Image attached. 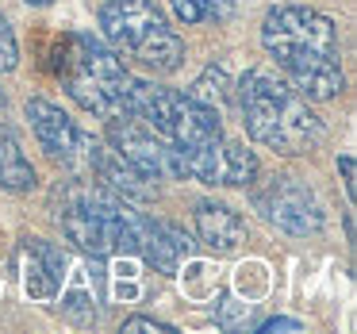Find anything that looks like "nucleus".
Here are the masks:
<instances>
[{
  "label": "nucleus",
  "instance_id": "obj_1",
  "mask_svg": "<svg viewBox=\"0 0 357 334\" xmlns=\"http://www.w3.org/2000/svg\"><path fill=\"white\" fill-rule=\"evenodd\" d=\"M261 47L307 100H334L346 85L334 20L303 4H280L261 20Z\"/></svg>",
  "mask_w": 357,
  "mask_h": 334
},
{
  "label": "nucleus",
  "instance_id": "obj_2",
  "mask_svg": "<svg viewBox=\"0 0 357 334\" xmlns=\"http://www.w3.org/2000/svg\"><path fill=\"white\" fill-rule=\"evenodd\" d=\"M234 104H238L246 135L273 154L300 158L326 139V127L311 112V100L296 93L284 77H277L269 66H254L242 73Z\"/></svg>",
  "mask_w": 357,
  "mask_h": 334
},
{
  "label": "nucleus",
  "instance_id": "obj_3",
  "mask_svg": "<svg viewBox=\"0 0 357 334\" xmlns=\"http://www.w3.org/2000/svg\"><path fill=\"white\" fill-rule=\"evenodd\" d=\"M142 211L131 200L116 196L112 188L96 185V181L73 177L66 185L62 211H58V227L62 234L81 250V254L96 257H119V254H139V231H142Z\"/></svg>",
  "mask_w": 357,
  "mask_h": 334
},
{
  "label": "nucleus",
  "instance_id": "obj_4",
  "mask_svg": "<svg viewBox=\"0 0 357 334\" xmlns=\"http://www.w3.org/2000/svg\"><path fill=\"white\" fill-rule=\"evenodd\" d=\"M62 85L81 112L96 119L131 116L135 104V73L112 47L93 35H66L62 43Z\"/></svg>",
  "mask_w": 357,
  "mask_h": 334
},
{
  "label": "nucleus",
  "instance_id": "obj_5",
  "mask_svg": "<svg viewBox=\"0 0 357 334\" xmlns=\"http://www.w3.org/2000/svg\"><path fill=\"white\" fill-rule=\"evenodd\" d=\"M100 31L116 54L139 62L142 70L173 73L185 62V39L169 27L154 0H104Z\"/></svg>",
  "mask_w": 357,
  "mask_h": 334
},
{
  "label": "nucleus",
  "instance_id": "obj_6",
  "mask_svg": "<svg viewBox=\"0 0 357 334\" xmlns=\"http://www.w3.org/2000/svg\"><path fill=\"white\" fill-rule=\"evenodd\" d=\"M131 116H139L158 139H165L177 154L204 150L223 139V116L204 108L188 93L154 85V81H135V104Z\"/></svg>",
  "mask_w": 357,
  "mask_h": 334
},
{
  "label": "nucleus",
  "instance_id": "obj_7",
  "mask_svg": "<svg viewBox=\"0 0 357 334\" xmlns=\"http://www.w3.org/2000/svg\"><path fill=\"white\" fill-rule=\"evenodd\" d=\"M27 123L35 131V142L47 150V158L54 165H62L70 177L93 181L96 169H100V158L108 154L100 139H93L89 131H81L70 116H66L58 104L43 100V96H31L27 100Z\"/></svg>",
  "mask_w": 357,
  "mask_h": 334
},
{
  "label": "nucleus",
  "instance_id": "obj_8",
  "mask_svg": "<svg viewBox=\"0 0 357 334\" xmlns=\"http://www.w3.org/2000/svg\"><path fill=\"white\" fill-rule=\"evenodd\" d=\"M254 208L265 215V223H273L292 238H315L326 227L323 204L300 177H273L265 188L254 192Z\"/></svg>",
  "mask_w": 357,
  "mask_h": 334
},
{
  "label": "nucleus",
  "instance_id": "obj_9",
  "mask_svg": "<svg viewBox=\"0 0 357 334\" xmlns=\"http://www.w3.org/2000/svg\"><path fill=\"white\" fill-rule=\"evenodd\" d=\"M108 146L146 181H181V158L165 139H158L139 116L108 119Z\"/></svg>",
  "mask_w": 357,
  "mask_h": 334
},
{
  "label": "nucleus",
  "instance_id": "obj_10",
  "mask_svg": "<svg viewBox=\"0 0 357 334\" xmlns=\"http://www.w3.org/2000/svg\"><path fill=\"white\" fill-rule=\"evenodd\" d=\"M20 280L31 300H54L66 284V254L47 238L20 242Z\"/></svg>",
  "mask_w": 357,
  "mask_h": 334
},
{
  "label": "nucleus",
  "instance_id": "obj_11",
  "mask_svg": "<svg viewBox=\"0 0 357 334\" xmlns=\"http://www.w3.org/2000/svg\"><path fill=\"white\" fill-rule=\"evenodd\" d=\"M192 223H196V238H200L204 250H211L215 257L238 254L242 242H246V219H242L231 204L200 200L192 211Z\"/></svg>",
  "mask_w": 357,
  "mask_h": 334
},
{
  "label": "nucleus",
  "instance_id": "obj_12",
  "mask_svg": "<svg viewBox=\"0 0 357 334\" xmlns=\"http://www.w3.org/2000/svg\"><path fill=\"white\" fill-rule=\"evenodd\" d=\"M188 250H192V242H188V234L181 231L177 223H169V219H150V215L142 219L139 254L154 273L173 277V273L181 269V261L188 257Z\"/></svg>",
  "mask_w": 357,
  "mask_h": 334
},
{
  "label": "nucleus",
  "instance_id": "obj_13",
  "mask_svg": "<svg viewBox=\"0 0 357 334\" xmlns=\"http://www.w3.org/2000/svg\"><path fill=\"white\" fill-rule=\"evenodd\" d=\"M35 185H39V173H35L31 158L24 154L20 139L8 127H0V188H8V192H31Z\"/></svg>",
  "mask_w": 357,
  "mask_h": 334
},
{
  "label": "nucleus",
  "instance_id": "obj_14",
  "mask_svg": "<svg viewBox=\"0 0 357 334\" xmlns=\"http://www.w3.org/2000/svg\"><path fill=\"white\" fill-rule=\"evenodd\" d=\"M188 96L200 100L204 108H211L215 116H223V112L231 108V100H234V89H231V77H227L223 66H208V70L196 77V85L188 89Z\"/></svg>",
  "mask_w": 357,
  "mask_h": 334
},
{
  "label": "nucleus",
  "instance_id": "obj_15",
  "mask_svg": "<svg viewBox=\"0 0 357 334\" xmlns=\"http://www.w3.org/2000/svg\"><path fill=\"white\" fill-rule=\"evenodd\" d=\"M169 8L185 27H200V24H227L238 8V0H169Z\"/></svg>",
  "mask_w": 357,
  "mask_h": 334
},
{
  "label": "nucleus",
  "instance_id": "obj_16",
  "mask_svg": "<svg viewBox=\"0 0 357 334\" xmlns=\"http://www.w3.org/2000/svg\"><path fill=\"white\" fill-rule=\"evenodd\" d=\"M16 66H20V43H16L8 16L0 12V73H12Z\"/></svg>",
  "mask_w": 357,
  "mask_h": 334
},
{
  "label": "nucleus",
  "instance_id": "obj_17",
  "mask_svg": "<svg viewBox=\"0 0 357 334\" xmlns=\"http://www.w3.org/2000/svg\"><path fill=\"white\" fill-rule=\"evenodd\" d=\"M123 334H131V331H154V334H173V323H162V319H154V315H131V319H123V326H119Z\"/></svg>",
  "mask_w": 357,
  "mask_h": 334
},
{
  "label": "nucleus",
  "instance_id": "obj_18",
  "mask_svg": "<svg viewBox=\"0 0 357 334\" xmlns=\"http://www.w3.org/2000/svg\"><path fill=\"white\" fill-rule=\"evenodd\" d=\"M261 334H277V331H303V323L300 319H288V315H273V319H265L261 326H257Z\"/></svg>",
  "mask_w": 357,
  "mask_h": 334
},
{
  "label": "nucleus",
  "instance_id": "obj_19",
  "mask_svg": "<svg viewBox=\"0 0 357 334\" xmlns=\"http://www.w3.org/2000/svg\"><path fill=\"white\" fill-rule=\"evenodd\" d=\"M338 173H342V185H346V196L354 200V154H338Z\"/></svg>",
  "mask_w": 357,
  "mask_h": 334
},
{
  "label": "nucleus",
  "instance_id": "obj_20",
  "mask_svg": "<svg viewBox=\"0 0 357 334\" xmlns=\"http://www.w3.org/2000/svg\"><path fill=\"white\" fill-rule=\"evenodd\" d=\"M31 8H47V4H54V0H27Z\"/></svg>",
  "mask_w": 357,
  "mask_h": 334
},
{
  "label": "nucleus",
  "instance_id": "obj_21",
  "mask_svg": "<svg viewBox=\"0 0 357 334\" xmlns=\"http://www.w3.org/2000/svg\"><path fill=\"white\" fill-rule=\"evenodd\" d=\"M4 104H8V93H4V89H0V112H4Z\"/></svg>",
  "mask_w": 357,
  "mask_h": 334
}]
</instances>
